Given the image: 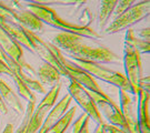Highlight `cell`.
Returning <instances> with one entry per match:
<instances>
[{
	"label": "cell",
	"mask_w": 150,
	"mask_h": 133,
	"mask_svg": "<svg viewBox=\"0 0 150 133\" xmlns=\"http://www.w3.org/2000/svg\"><path fill=\"white\" fill-rule=\"evenodd\" d=\"M132 4H134V1H131V0H120V1H118V4L116 6V8H115L117 17L120 16L121 13H123L126 10H128Z\"/></svg>",
	"instance_id": "cb8c5ba5"
},
{
	"label": "cell",
	"mask_w": 150,
	"mask_h": 133,
	"mask_svg": "<svg viewBox=\"0 0 150 133\" xmlns=\"http://www.w3.org/2000/svg\"><path fill=\"white\" fill-rule=\"evenodd\" d=\"M125 44L130 46L136 48L139 52H149L150 50V43L147 40L144 39H138L134 34V31L129 28L126 33V39H125Z\"/></svg>",
	"instance_id": "ac0fdd59"
},
{
	"label": "cell",
	"mask_w": 150,
	"mask_h": 133,
	"mask_svg": "<svg viewBox=\"0 0 150 133\" xmlns=\"http://www.w3.org/2000/svg\"><path fill=\"white\" fill-rule=\"evenodd\" d=\"M91 21H92V15H91V11L89 10V9H85L83 12H82V15H81V17H80L81 23L79 25V26L88 28L89 25L91 23Z\"/></svg>",
	"instance_id": "d4e9b609"
},
{
	"label": "cell",
	"mask_w": 150,
	"mask_h": 133,
	"mask_svg": "<svg viewBox=\"0 0 150 133\" xmlns=\"http://www.w3.org/2000/svg\"><path fill=\"white\" fill-rule=\"evenodd\" d=\"M60 89H61V83L59 82L54 87H51V89L47 92L46 96L41 100V102L38 104V106L33 111L31 120L28 124L27 133H37V131H39L46 117L48 115L49 111L54 106V103L59 96Z\"/></svg>",
	"instance_id": "ba28073f"
},
{
	"label": "cell",
	"mask_w": 150,
	"mask_h": 133,
	"mask_svg": "<svg viewBox=\"0 0 150 133\" xmlns=\"http://www.w3.org/2000/svg\"><path fill=\"white\" fill-rule=\"evenodd\" d=\"M10 75V77H12L11 70L9 69V67L6 64V62L2 59H0V75Z\"/></svg>",
	"instance_id": "83f0119b"
},
{
	"label": "cell",
	"mask_w": 150,
	"mask_h": 133,
	"mask_svg": "<svg viewBox=\"0 0 150 133\" xmlns=\"http://www.w3.org/2000/svg\"><path fill=\"white\" fill-rule=\"evenodd\" d=\"M0 26L5 29V31L10 36L13 40H16L17 42L19 43L21 47H25L27 48L29 51L32 52L31 46L29 43V40H28L27 36L25 34V32L22 31L21 26L18 23V22L11 18L9 20H6V21H0Z\"/></svg>",
	"instance_id": "2e32d148"
},
{
	"label": "cell",
	"mask_w": 150,
	"mask_h": 133,
	"mask_svg": "<svg viewBox=\"0 0 150 133\" xmlns=\"http://www.w3.org/2000/svg\"><path fill=\"white\" fill-rule=\"evenodd\" d=\"M117 4H118L117 0H103V1H101V7H100V11H99V28L101 30L105 29V27L108 22V19L110 18Z\"/></svg>",
	"instance_id": "d6986e66"
},
{
	"label": "cell",
	"mask_w": 150,
	"mask_h": 133,
	"mask_svg": "<svg viewBox=\"0 0 150 133\" xmlns=\"http://www.w3.org/2000/svg\"><path fill=\"white\" fill-rule=\"evenodd\" d=\"M77 111V106H72L69 111H67L62 117L58 120V122L54 124V127L51 129V133H64L66 130L68 129L70 125V123L72 122L74 117Z\"/></svg>",
	"instance_id": "ffe728a7"
},
{
	"label": "cell",
	"mask_w": 150,
	"mask_h": 133,
	"mask_svg": "<svg viewBox=\"0 0 150 133\" xmlns=\"http://www.w3.org/2000/svg\"><path fill=\"white\" fill-rule=\"evenodd\" d=\"M70 61L74 64H76L77 67H79L82 70L87 71L93 78L100 79L102 81H105V82H108L110 84L118 87L119 89H122V90L131 93V89H130L128 80L126 78V75L121 73V72L109 69L107 67H103L102 64L98 63V62L81 61V60H76V59H71Z\"/></svg>",
	"instance_id": "3957f363"
},
{
	"label": "cell",
	"mask_w": 150,
	"mask_h": 133,
	"mask_svg": "<svg viewBox=\"0 0 150 133\" xmlns=\"http://www.w3.org/2000/svg\"><path fill=\"white\" fill-rule=\"evenodd\" d=\"M88 38L81 37L75 33L60 32L54 38V44L64 49L72 59L81 61H92L98 63L118 62L119 57L110 49L102 46L92 39L90 43L87 42Z\"/></svg>",
	"instance_id": "6da1fadb"
},
{
	"label": "cell",
	"mask_w": 150,
	"mask_h": 133,
	"mask_svg": "<svg viewBox=\"0 0 150 133\" xmlns=\"http://www.w3.org/2000/svg\"><path fill=\"white\" fill-rule=\"evenodd\" d=\"M0 48L4 50L10 58L16 60L17 62L21 64L25 68V71H27L28 75H36V71L32 69V67L29 63H27L23 60V50L22 47L17 42L16 40H13L12 38L5 31V29L0 26ZM33 77V75H32Z\"/></svg>",
	"instance_id": "8fae6325"
},
{
	"label": "cell",
	"mask_w": 150,
	"mask_h": 133,
	"mask_svg": "<svg viewBox=\"0 0 150 133\" xmlns=\"http://www.w3.org/2000/svg\"><path fill=\"white\" fill-rule=\"evenodd\" d=\"M140 37L144 38V40L149 41V27H147L146 29H142L140 31Z\"/></svg>",
	"instance_id": "f1b7e54d"
},
{
	"label": "cell",
	"mask_w": 150,
	"mask_h": 133,
	"mask_svg": "<svg viewBox=\"0 0 150 133\" xmlns=\"http://www.w3.org/2000/svg\"><path fill=\"white\" fill-rule=\"evenodd\" d=\"M0 112H1L2 114H7V113H8V108H7L6 103L4 102V100H2L1 96H0Z\"/></svg>",
	"instance_id": "f546056e"
},
{
	"label": "cell",
	"mask_w": 150,
	"mask_h": 133,
	"mask_svg": "<svg viewBox=\"0 0 150 133\" xmlns=\"http://www.w3.org/2000/svg\"><path fill=\"white\" fill-rule=\"evenodd\" d=\"M13 81H15V83H16L17 88H18V91H19V96H21L23 99H26L28 102L29 101H33V100H37V98L35 96V93H32V91L28 88L27 85L23 83V81H22L19 77H17V75H12L11 77Z\"/></svg>",
	"instance_id": "44dd1931"
},
{
	"label": "cell",
	"mask_w": 150,
	"mask_h": 133,
	"mask_svg": "<svg viewBox=\"0 0 150 133\" xmlns=\"http://www.w3.org/2000/svg\"><path fill=\"white\" fill-rule=\"evenodd\" d=\"M125 70H126V78L128 80L131 94L137 96L139 92V82L140 78L142 77V65H141V57L140 52L134 47L125 44Z\"/></svg>",
	"instance_id": "8992f818"
},
{
	"label": "cell",
	"mask_w": 150,
	"mask_h": 133,
	"mask_svg": "<svg viewBox=\"0 0 150 133\" xmlns=\"http://www.w3.org/2000/svg\"><path fill=\"white\" fill-rule=\"evenodd\" d=\"M20 26H21V25H20ZM21 29H22V31L25 32V34L27 36L28 40H29V43H30L31 49H32V52H35L36 54H38L46 63H48V64H50L51 67H54V69L60 73V75H64V77L69 78V75H68L66 68L61 64V62L59 61V59L57 58V56L54 54V49L51 47V43H49V42H47V41L42 40L41 38L38 36L37 33L32 32L31 30L25 28L23 26H21Z\"/></svg>",
	"instance_id": "277c9868"
},
{
	"label": "cell",
	"mask_w": 150,
	"mask_h": 133,
	"mask_svg": "<svg viewBox=\"0 0 150 133\" xmlns=\"http://www.w3.org/2000/svg\"><path fill=\"white\" fill-rule=\"evenodd\" d=\"M150 12V1H140L136 5L131 6L128 10L118 16L109 26L105 29V32L108 34L117 33L122 29L132 26L138 21L142 20L144 18L149 16Z\"/></svg>",
	"instance_id": "5b68a950"
},
{
	"label": "cell",
	"mask_w": 150,
	"mask_h": 133,
	"mask_svg": "<svg viewBox=\"0 0 150 133\" xmlns=\"http://www.w3.org/2000/svg\"><path fill=\"white\" fill-rule=\"evenodd\" d=\"M103 128H105L107 133H128L127 131L122 130V129L118 128V127H115V125H111V124H107L106 122H103Z\"/></svg>",
	"instance_id": "4316f807"
},
{
	"label": "cell",
	"mask_w": 150,
	"mask_h": 133,
	"mask_svg": "<svg viewBox=\"0 0 150 133\" xmlns=\"http://www.w3.org/2000/svg\"><path fill=\"white\" fill-rule=\"evenodd\" d=\"M119 99H120V110L127 124L128 133H140L136 98L134 99V96L129 92L119 89Z\"/></svg>",
	"instance_id": "30bf717a"
},
{
	"label": "cell",
	"mask_w": 150,
	"mask_h": 133,
	"mask_svg": "<svg viewBox=\"0 0 150 133\" xmlns=\"http://www.w3.org/2000/svg\"><path fill=\"white\" fill-rule=\"evenodd\" d=\"M89 120H90V119H89ZM89 120L86 121V123H85V125H83V128H82L80 133H89Z\"/></svg>",
	"instance_id": "4dcf8cb0"
},
{
	"label": "cell",
	"mask_w": 150,
	"mask_h": 133,
	"mask_svg": "<svg viewBox=\"0 0 150 133\" xmlns=\"http://www.w3.org/2000/svg\"><path fill=\"white\" fill-rule=\"evenodd\" d=\"M137 113L140 133H150V118H149V92L139 89L137 94Z\"/></svg>",
	"instance_id": "5bb4252c"
},
{
	"label": "cell",
	"mask_w": 150,
	"mask_h": 133,
	"mask_svg": "<svg viewBox=\"0 0 150 133\" xmlns=\"http://www.w3.org/2000/svg\"><path fill=\"white\" fill-rule=\"evenodd\" d=\"M68 92L71 99H74L77 102V104L85 111L88 117L91 118L97 123V125L105 122L102 120L101 114L98 110L96 103L89 94V91L86 90L83 87H81L75 81H71L70 84L68 85Z\"/></svg>",
	"instance_id": "9c48e42d"
},
{
	"label": "cell",
	"mask_w": 150,
	"mask_h": 133,
	"mask_svg": "<svg viewBox=\"0 0 150 133\" xmlns=\"http://www.w3.org/2000/svg\"><path fill=\"white\" fill-rule=\"evenodd\" d=\"M106 133H107V132H106Z\"/></svg>",
	"instance_id": "1f68e13d"
},
{
	"label": "cell",
	"mask_w": 150,
	"mask_h": 133,
	"mask_svg": "<svg viewBox=\"0 0 150 133\" xmlns=\"http://www.w3.org/2000/svg\"><path fill=\"white\" fill-rule=\"evenodd\" d=\"M37 75L39 78V82L41 84L48 85V87H54L57 83H59L60 81V73L54 69V67H51L50 64L45 63L38 69Z\"/></svg>",
	"instance_id": "e0dca14e"
},
{
	"label": "cell",
	"mask_w": 150,
	"mask_h": 133,
	"mask_svg": "<svg viewBox=\"0 0 150 133\" xmlns=\"http://www.w3.org/2000/svg\"><path fill=\"white\" fill-rule=\"evenodd\" d=\"M36 101H37V100H33V101L28 102L27 110L25 111V114H23V119H22L21 125L19 127V129L17 130L16 132H13V133H27L28 124H29V122H30L32 114H33V111H35V109H36Z\"/></svg>",
	"instance_id": "7402d4cb"
},
{
	"label": "cell",
	"mask_w": 150,
	"mask_h": 133,
	"mask_svg": "<svg viewBox=\"0 0 150 133\" xmlns=\"http://www.w3.org/2000/svg\"><path fill=\"white\" fill-rule=\"evenodd\" d=\"M27 8L28 10L32 12L42 23L60 29L64 32L75 33V34H78L81 37L90 38V39L101 38V36L97 31H95L93 29H91L90 27H88V28L81 27L77 23H72V22H69L62 19L58 15V12L54 10V8H51L50 6L42 5L40 2H28Z\"/></svg>",
	"instance_id": "7a4b0ae2"
},
{
	"label": "cell",
	"mask_w": 150,
	"mask_h": 133,
	"mask_svg": "<svg viewBox=\"0 0 150 133\" xmlns=\"http://www.w3.org/2000/svg\"><path fill=\"white\" fill-rule=\"evenodd\" d=\"M0 96L6 103V106L8 104L17 114L19 115L25 114V108L19 99V96L15 93V91L11 89L10 85L1 78H0Z\"/></svg>",
	"instance_id": "9a60e30c"
},
{
	"label": "cell",
	"mask_w": 150,
	"mask_h": 133,
	"mask_svg": "<svg viewBox=\"0 0 150 133\" xmlns=\"http://www.w3.org/2000/svg\"><path fill=\"white\" fill-rule=\"evenodd\" d=\"M71 101H72L71 96H70L69 94H66V96L49 111L48 115L46 117V119H45V121H43V123H42V125L40 127L38 133L50 132L51 129L54 127V124L58 122V120L64 115L66 112L68 111V108H69Z\"/></svg>",
	"instance_id": "4fadbf2b"
},
{
	"label": "cell",
	"mask_w": 150,
	"mask_h": 133,
	"mask_svg": "<svg viewBox=\"0 0 150 133\" xmlns=\"http://www.w3.org/2000/svg\"><path fill=\"white\" fill-rule=\"evenodd\" d=\"M138 85H139V89H142V90H146L149 92V85H150V78L149 75H146V77H141L138 82Z\"/></svg>",
	"instance_id": "484cf974"
},
{
	"label": "cell",
	"mask_w": 150,
	"mask_h": 133,
	"mask_svg": "<svg viewBox=\"0 0 150 133\" xmlns=\"http://www.w3.org/2000/svg\"><path fill=\"white\" fill-rule=\"evenodd\" d=\"M89 94L96 103L100 114L102 113L111 125L118 127L128 132V128H127V124L125 121V118L121 113V110L110 96L108 94L101 96V94H98L95 92H89Z\"/></svg>",
	"instance_id": "52a82bcc"
},
{
	"label": "cell",
	"mask_w": 150,
	"mask_h": 133,
	"mask_svg": "<svg viewBox=\"0 0 150 133\" xmlns=\"http://www.w3.org/2000/svg\"><path fill=\"white\" fill-rule=\"evenodd\" d=\"M12 2L15 5H8V7L10 8L12 18L19 25H21L25 28L31 30L35 33H36V31L38 32L42 30L43 23L32 12H30L28 9H23L20 6V2H18V1H12Z\"/></svg>",
	"instance_id": "7c38bea8"
},
{
	"label": "cell",
	"mask_w": 150,
	"mask_h": 133,
	"mask_svg": "<svg viewBox=\"0 0 150 133\" xmlns=\"http://www.w3.org/2000/svg\"><path fill=\"white\" fill-rule=\"evenodd\" d=\"M89 119L90 118L83 112L80 117L76 120L75 123H74V125H72V133H80L82 128H83V125H85V123H86V121H88Z\"/></svg>",
	"instance_id": "603a6c76"
}]
</instances>
